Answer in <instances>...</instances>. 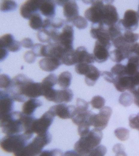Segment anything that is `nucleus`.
<instances>
[{
  "instance_id": "nucleus-1",
  "label": "nucleus",
  "mask_w": 139,
  "mask_h": 156,
  "mask_svg": "<svg viewBox=\"0 0 139 156\" xmlns=\"http://www.w3.org/2000/svg\"><path fill=\"white\" fill-rule=\"evenodd\" d=\"M102 136L101 130L94 128L81 137L75 144V150L78 156H88L90 151L99 145Z\"/></svg>"
},
{
  "instance_id": "nucleus-2",
  "label": "nucleus",
  "mask_w": 139,
  "mask_h": 156,
  "mask_svg": "<svg viewBox=\"0 0 139 156\" xmlns=\"http://www.w3.org/2000/svg\"><path fill=\"white\" fill-rule=\"evenodd\" d=\"M33 137V134L24 133L6 135L0 140V147L4 151L13 153L14 155L17 156Z\"/></svg>"
},
{
  "instance_id": "nucleus-3",
  "label": "nucleus",
  "mask_w": 139,
  "mask_h": 156,
  "mask_svg": "<svg viewBox=\"0 0 139 156\" xmlns=\"http://www.w3.org/2000/svg\"><path fill=\"white\" fill-rule=\"evenodd\" d=\"M23 113L13 111L0 117V126L2 132L6 135L21 133L25 131Z\"/></svg>"
},
{
  "instance_id": "nucleus-4",
  "label": "nucleus",
  "mask_w": 139,
  "mask_h": 156,
  "mask_svg": "<svg viewBox=\"0 0 139 156\" xmlns=\"http://www.w3.org/2000/svg\"><path fill=\"white\" fill-rule=\"evenodd\" d=\"M52 139V135L48 131L37 134L20 152L17 156L37 155L41 152L44 146L50 143Z\"/></svg>"
},
{
  "instance_id": "nucleus-5",
  "label": "nucleus",
  "mask_w": 139,
  "mask_h": 156,
  "mask_svg": "<svg viewBox=\"0 0 139 156\" xmlns=\"http://www.w3.org/2000/svg\"><path fill=\"white\" fill-rule=\"evenodd\" d=\"M55 116L49 110L45 112L39 118H35L31 127L30 132L37 134L46 133L52 124Z\"/></svg>"
},
{
  "instance_id": "nucleus-6",
  "label": "nucleus",
  "mask_w": 139,
  "mask_h": 156,
  "mask_svg": "<svg viewBox=\"0 0 139 156\" xmlns=\"http://www.w3.org/2000/svg\"><path fill=\"white\" fill-rule=\"evenodd\" d=\"M112 113L111 108L108 106L101 108L98 114L92 112L89 118L90 125L101 131L104 129L107 126Z\"/></svg>"
},
{
  "instance_id": "nucleus-7",
  "label": "nucleus",
  "mask_w": 139,
  "mask_h": 156,
  "mask_svg": "<svg viewBox=\"0 0 139 156\" xmlns=\"http://www.w3.org/2000/svg\"><path fill=\"white\" fill-rule=\"evenodd\" d=\"M74 30L72 25H66L62 31H58L52 39V42L56 43L65 48H73Z\"/></svg>"
},
{
  "instance_id": "nucleus-8",
  "label": "nucleus",
  "mask_w": 139,
  "mask_h": 156,
  "mask_svg": "<svg viewBox=\"0 0 139 156\" xmlns=\"http://www.w3.org/2000/svg\"><path fill=\"white\" fill-rule=\"evenodd\" d=\"M90 7L87 9L84 13L86 18L93 24L101 23L104 4L102 1H91Z\"/></svg>"
},
{
  "instance_id": "nucleus-9",
  "label": "nucleus",
  "mask_w": 139,
  "mask_h": 156,
  "mask_svg": "<svg viewBox=\"0 0 139 156\" xmlns=\"http://www.w3.org/2000/svg\"><path fill=\"white\" fill-rule=\"evenodd\" d=\"M139 21L138 12L132 10H128L125 11L123 19L120 20L118 22L125 30L133 31L138 27Z\"/></svg>"
},
{
  "instance_id": "nucleus-10",
  "label": "nucleus",
  "mask_w": 139,
  "mask_h": 156,
  "mask_svg": "<svg viewBox=\"0 0 139 156\" xmlns=\"http://www.w3.org/2000/svg\"><path fill=\"white\" fill-rule=\"evenodd\" d=\"M118 19L119 16L115 7L110 4H104L101 24L108 27L116 24Z\"/></svg>"
},
{
  "instance_id": "nucleus-11",
  "label": "nucleus",
  "mask_w": 139,
  "mask_h": 156,
  "mask_svg": "<svg viewBox=\"0 0 139 156\" xmlns=\"http://www.w3.org/2000/svg\"><path fill=\"white\" fill-rule=\"evenodd\" d=\"M75 109L76 107L74 106L68 105L64 103L54 105L49 109L55 116H57L63 119L71 118Z\"/></svg>"
},
{
  "instance_id": "nucleus-12",
  "label": "nucleus",
  "mask_w": 139,
  "mask_h": 156,
  "mask_svg": "<svg viewBox=\"0 0 139 156\" xmlns=\"http://www.w3.org/2000/svg\"><path fill=\"white\" fill-rule=\"evenodd\" d=\"M0 117L10 114L13 111L14 100L5 90H0Z\"/></svg>"
},
{
  "instance_id": "nucleus-13",
  "label": "nucleus",
  "mask_w": 139,
  "mask_h": 156,
  "mask_svg": "<svg viewBox=\"0 0 139 156\" xmlns=\"http://www.w3.org/2000/svg\"><path fill=\"white\" fill-rule=\"evenodd\" d=\"M41 0H27L21 5L20 12L21 16L26 19H29L34 14L39 10Z\"/></svg>"
},
{
  "instance_id": "nucleus-14",
  "label": "nucleus",
  "mask_w": 139,
  "mask_h": 156,
  "mask_svg": "<svg viewBox=\"0 0 139 156\" xmlns=\"http://www.w3.org/2000/svg\"><path fill=\"white\" fill-rule=\"evenodd\" d=\"M21 46L20 42L15 40L13 35L11 34H6L0 37L1 48H6L10 51L16 52L20 50Z\"/></svg>"
},
{
  "instance_id": "nucleus-15",
  "label": "nucleus",
  "mask_w": 139,
  "mask_h": 156,
  "mask_svg": "<svg viewBox=\"0 0 139 156\" xmlns=\"http://www.w3.org/2000/svg\"><path fill=\"white\" fill-rule=\"evenodd\" d=\"M62 6L64 15L67 22H72L78 15V7L75 1L65 0Z\"/></svg>"
},
{
  "instance_id": "nucleus-16",
  "label": "nucleus",
  "mask_w": 139,
  "mask_h": 156,
  "mask_svg": "<svg viewBox=\"0 0 139 156\" xmlns=\"http://www.w3.org/2000/svg\"><path fill=\"white\" fill-rule=\"evenodd\" d=\"M74 59L76 64L83 63L90 64L95 61L93 54L89 53L83 46L78 47L75 51Z\"/></svg>"
},
{
  "instance_id": "nucleus-17",
  "label": "nucleus",
  "mask_w": 139,
  "mask_h": 156,
  "mask_svg": "<svg viewBox=\"0 0 139 156\" xmlns=\"http://www.w3.org/2000/svg\"><path fill=\"white\" fill-rule=\"evenodd\" d=\"M40 68L48 72L53 71L62 64L59 59L52 57H46L40 60L39 62Z\"/></svg>"
},
{
  "instance_id": "nucleus-18",
  "label": "nucleus",
  "mask_w": 139,
  "mask_h": 156,
  "mask_svg": "<svg viewBox=\"0 0 139 156\" xmlns=\"http://www.w3.org/2000/svg\"><path fill=\"white\" fill-rule=\"evenodd\" d=\"M109 49L96 40L93 51L95 61L99 63H103L106 61L109 56Z\"/></svg>"
},
{
  "instance_id": "nucleus-19",
  "label": "nucleus",
  "mask_w": 139,
  "mask_h": 156,
  "mask_svg": "<svg viewBox=\"0 0 139 156\" xmlns=\"http://www.w3.org/2000/svg\"><path fill=\"white\" fill-rule=\"evenodd\" d=\"M113 83L119 91L123 92L127 90L129 91L132 86V76H115Z\"/></svg>"
},
{
  "instance_id": "nucleus-20",
  "label": "nucleus",
  "mask_w": 139,
  "mask_h": 156,
  "mask_svg": "<svg viewBox=\"0 0 139 156\" xmlns=\"http://www.w3.org/2000/svg\"><path fill=\"white\" fill-rule=\"evenodd\" d=\"M73 96V92L70 89L56 90L52 102L56 103L69 102L72 100Z\"/></svg>"
},
{
  "instance_id": "nucleus-21",
  "label": "nucleus",
  "mask_w": 139,
  "mask_h": 156,
  "mask_svg": "<svg viewBox=\"0 0 139 156\" xmlns=\"http://www.w3.org/2000/svg\"><path fill=\"white\" fill-rule=\"evenodd\" d=\"M56 5L52 0H41L39 10L41 14L49 18H52L55 12Z\"/></svg>"
},
{
  "instance_id": "nucleus-22",
  "label": "nucleus",
  "mask_w": 139,
  "mask_h": 156,
  "mask_svg": "<svg viewBox=\"0 0 139 156\" xmlns=\"http://www.w3.org/2000/svg\"><path fill=\"white\" fill-rule=\"evenodd\" d=\"M131 45L128 48H116L111 51L109 53L110 59L112 61L117 63H120L124 59H128L130 54Z\"/></svg>"
},
{
  "instance_id": "nucleus-23",
  "label": "nucleus",
  "mask_w": 139,
  "mask_h": 156,
  "mask_svg": "<svg viewBox=\"0 0 139 156\" xmlns=\"http://www.w3.org/2000/svg\"><path fill=\"white\" fill-rule=\"evenodd\" d=\"M43 103L39 100L30 98L26 101L22 106V112L27 115L32 116L36 109L41 106Z\"/></svg>"
},
{
  "instance_id": "nucleus-24",
  "label": "nucleus",
  "mask_w": 139,
  "mask_h": 156,
  "mask_svg": "<svg viewBox=\"0 0 139 156\" xmlns=\"http://www.w3.org/2000/svg\"><path fill=\"white\" fill-rule=\"evenodd\" d=\"M127 64L125 65L126 75L132 76L139 71V56L131 55L128 58Z\"/></svg>"
},
{
  "instance_id": "nucleus-25",
  "label": "nucleus",
  "mask_w": 139,
  "mask_h": 156,
  "mask_svg": "<svg viewBox=\"0 0 139 156\" xmlns=\"http://www.w3.org/2000/svg\"><path fill=\"white\" fill-rule=\"evenodd\" d=\"M101 75L98 68L90 64L89 70L85 75L86 83L89 86H93Z\"/></svg>"
},
{
  "instance_id": "nucleus-26",
  "label": "nucleus",
  "mask_w": 139,
  "mask_h": 156,
  "mask_svg": "<svg viewBox=\"0 0 139 156\" xmlns=\"http://www.w3.org/2000/svg\"><path fill=\"white\" fill-rule=\"evenodd\" d=\"M58 82V78L55 74L51 73L45 78L41 83L44 94L47 91L53 88Z\"/></svg>"
},
{
  "instance_id": "nucleus-27",
  "label": "nucleus",
  "mask_w": 139,
  "mask_h": 156,
  "mask_svg": "<svg viewBox=\"0 0 139 156\" xmlns=\"http://www.w3.org/2000/svg\"><path fill=\"white\" fill-rule=\"evenodd\" d=\"M72 79L71 73L68 71L61 73L58 78V83L63 89L67 88L70 86Z\"/></svg>"
},
{
  "instance_id": "nucleus-28",
  "label": "nucleus",
  "mask_w": 139,
  "mask_h": 156,
  "mask_svg": "<svg viewBox=\"0 0 139 156\" xmlns=\"http://www.w3.org/2000/svg\"><path fill=\"white\" fill-rule=\"evenodd\" d=\"M43 24L42 19L37 13L33 14L29 19V25L33 29L40 30L42 28Z\"/></svg>"
},
{
  "instance_id": "nucleus-29",
  "label": "nucleus",
  "mask_w": 139,
  "mask_h": 156,
  "mask_svg": "<svg viewBox=\"0 0 139 156\" xmlns=\"http://www.w3.org/2000/svg\"><path fill=\"white\" fill-rule=\"evenodd\" d=\"M17 7V3L12 0H2L0 4V10L3 12L15 10Z\"/></svg>"
},
{
  "instance_id": "nucleus-30",
  "label": "nucleus",
  "mask_w": 139,
  "mask_h": 156,
  "mask_svg": "<svg viewBox=\"0 0 139 156\" xmlns=\"http://www.w3.org/2000/svg\"><path fill=\"white\" fill-rule=\"evenodd\" d=\"M37 37L41 42L48 43L52 42L50 33L46 29L42 28L39 30L37 34Z\"/></svg>"
},
{
  "instance_id": "nucleus-31",
  "label": "nucleus",
  "mask_w": 139,
  "mask_h": 156,
  "mask_svg": "<svg viewBox=\"0 0 139 156\" xmlns=\"http://www.w3.org/2000/svg\"><path fill=\"white\" fill-rule=\"evenodd\" d=\"M123 36L125 41L129 44L135 43L139 39V34L128 30H125Z\"/></svg>"
},
{
  "instance_id": "nucleus-32",
  "label": "nucleus",
  "mask_w": 139,
  "mask_h": 156,
  "mask_svg": "<svg viewBox=\"0 0 139 156\" xmlns=\"http://www.w3.org/2000/svg\"><path fill=\"white\" fill-rule=\"evenodd\" d=\"M133 100L132 96L127 92L122 93L119 98L120 103L125 107L130 105L132 103Z\"/></svg>"
},
{
  "instance_id": "nucleus-33",
  "label": "nucleus",
  "mask_w": 139,
  "mask_h": 156,
  "mask_svg": "<svg viewBox=\"0 0 139 156\" xmlns=\"http://www.w3.org/2000/svg\"><path fill=\"white\" fill-rule=\"evenodd\" d=\"M111 72L115 76L127 75L126 66L118 63L113 66L111 69Z\"/></svg>"
},
{
  "instance_id": "nucleus-34",
  "label": "nucleus",
  "mask_w": 139,
  "mask_h": 156,
  "mask_svg": "<svg viewBox=\"0 0 139 156\" xmlns=\"http://www.w3.org/2000/svg\"><path fill=\"white\" fill-rule=\"evenodd\" d=\"M73 25L77 28L82 30L85 29L87 26V22L84 17L78 15L72 22Z\"/></svg>"
},
{
  "instance_id": "nucleus-35",
  "label": "nucleus",
  "mask_w": 139,
  "mask_h": 156,
  "mask_svg": "<svg viewBox=\"0 0 139 156\" xmlns=\"http://www.w3.org/2000/svg\"><path fill=\"white\" fill-rule=\"evenodd\" d=\"M105 103V99L101 96L97 95L93 97L90 103L92 107L96 109H99L103 107Z\"/></svg>"
},
{
  "instance_id": "nucleus-36",
  "label": "nucleus",
  "mask_w": 139,
  "mask_h": 156,
  "mask_svg": "<svg viewBox=\"0 0 139 156\" xmlns=\"http://www.w3.org/2000/svg\"><path fill=\"white\" fill-rule=\"evenodd\" d=\"M114 134L119 140L125 141L129 136V131L126 128L121 127L116 129L114 131Z\"/></svg>"
},
{
  "instance_id": "nucleus-37",
  "label": "nucleus",
  "mask_w": 139,
  "mask_h": 156,
  "mask_svg": "<svg viewBox=\"0 0 139 156\" xmlns=\"http://www.w3.org/2000/svg\"><path fill=\"white\" fill-rule=\"evenodd\" d=\"M107 152V149L104 146L99 145L93 149L90 152L88 156L104 155Z\"/></svg>"
},
{
  "instance_id": "nucleus-38",
  "label": "nucleus",
  "mask_w": 139,
  "mask_h": 156,
  "mask_svg": "<svg viewBox=\"0 0 139 156\" xmlns=\"http://www.w3.org/2000/svg\"><path fill=\"white\" fill-rule=\"evenodd\" d=\"M12 79L9 75L5 74H1L0 76V88L7 89L10 85Z\"/></svg>"
},
{
  "instance_id": "nucleus-39",
  "label": "nucleus",
  "mask_w": 139,
  "mask_h": 156,
  "mask_svg": "<svg viewBox=\"0 0 139 156\" xmlns=\"http://www.w3.org/2000/svg\"><path fill=\"white\" fill-rule=\"evenodd\" d=\"M90 64L83 63L76 64L75 67V71L79 74L85 75L89 70Z\"/></svg>"
},
{
  "instance_id": "nucleus-40",
  "label": "nucleus",
  "mask_w": 139,
  "mask_h": 156,
  "mask_svg": "<svg viewBox=\"0 0 139 156\" xmlns=\"http://www.w3.org/2000/svg\"><path fill=\"white\" fill-rule=\"evenodd\" d=\"M129 122L131 128L139 130V112L137 114L131 115L129 118Z\"/></svg>"
},
{
  "instance_id": "nucleus-41",
  "label": "nucleus",
  "mask_w": 139,
  "mask_h": 156,
  "mask_svg": "<svg viewBox=\"0 0 139 156\" xmlns=\"http://www.w3.org/2000/svg\"><path fill=\"white\" fill-rule=\"evenodd\" d=\"M76 110L80 111H88L89 103L84 100L80 98L76 100Z\"/></svg>"
},
{
  "instance_id": "nucleus-42",
  "label": "nucleus",
  "mask_w": 139,
  "mask_h": 156,
  "mask_svg": "<svg viewBox=\"0 0 139 156\" xmlns=\"http://www.w3.org/2000/svg\"><path fill=\"white\" fill-rule=\"evenodd\" d=\"M44 46L40 43H36L34 45L32 51L36 57H44Z\"/></svg>"
},
{
  "instance_id": "nucleus-43",
  "label": "nucleus",
  "mask_w": 139,
  "mask_h": 156,
  "mask_svg": "<svg viewBox=\"0 0 139 156\" xmlns=\"http://www.w3.org/2000/svg\"><path fill=\"white\" fill-rule=\"evenodd\" d=\"M90 125L85 123L78 126V131L79 135L80 137L87 134L90 131Z\"/></svg>"
},
{
  "instance_id": "nucleus-44",
  "label": "nucleus",
  "mask_w": 139,
  "mask_h": 156,
  "mask_svg": "<svg viewBox=\"0 0 139 156\" xmlns=\"http://www.w3.org/2000/svg\"><path fill=\"white\" fill-rule=\"evenodd\" d=\"M36 56L32 51H30L26 52L25 54L24 58L25 61L31 64L34 63L36 59Z\"/></svg>"
},
{
  "instance_id": "nucleus-45",
  "label": "nucleus",
  "mask_w": 139,
  "mask_h": 156,
  "mask_svg": "<svg viewBox=\"0 0 139 156\" xmlns=\"http://www.w3.org/2000/svg\"><path fill=\"white\" fill-rule=\"evenodd\" d=\"M56 155H62V152L61 150L57 149H54L50 150L42 151L40 154V156H54Z\"/></svg>"
},
{
  "instance_id": "nucleus-46",
  "label": "nucleus",
  "mask_w": 139,
  "mask_h": 156,
  "mask_svg": "<svg viewBox=\"0 0 139 156\" xmlns=\"http://www.w3.org/2000/svg\"><path fill=\"white\" fill-rule=\"evenodd\" d=\"M104 79L109 83H113L115 78V76L111 72L104 71L101 73Z\"/></svg>"
},
{
  "instance_id": "nucleus-47",
  "label": "nucleus",
  "mask_w": 139,
  "mask_h": 156,
  "mask_svg": "<svg viewBox=\"0 0 139 156\" xmlns=\"http://www.w3.org/2000/svg\"><path fill=\"white\" fill-rule=\"evenodd\" d=\"M21 46L27 48H32L34 46L32 40L30 38H25L20 42Z\"/></svg>"
},
{
  "instance_id": "nucleus-48",
  "label": "nucleus",
  "mask_w": 139,
  "mask_h": 156,
  "mask_svg": "<svg viewBox=\"0 0 139 156\" xmlns=\"http://www.w3.org/2000/svg\"><path fill=\"white\" fill-rule=\"evenodd\" d=\"M130 52V55L133 54L139 56V43L136 42L132 44Z\"/></svg>"
},
{
  "instance_id": "nucleus-49",
  "label": "nucleus",
  "mask_w": 139,
  "mask_h": 156,
  "mask_svg": "<svg viewBox=\"0 0 139 156\" xmlns=\"http://www.w3.org/2000/svg\"><path fill=\"white\" fill-rule=\"evenodd\" d=\"M132 86L129 91L135 86L139 85V71L133 76H132Z\"/></svg>"
},
{
  "instance_id": "nucleus-50",
  "label": "nucleus",
  "mask_w": 139,
  "mask_h": 156,
  "mask_svg": "<svg viewBox=\"0 0 139 156\" xmlns=\"http://www.w3.org/2000/svg\"><path fill=\"white\" fill-rule=\"evenodd\" d=\"M0 61H3L8 55V51L5 48H0Z\"/></svg>"
},
{
  "instance_id": "nucleus-51",
  "label": "nucleus",
  "mask_w": 139,
  "mask_h": 156,
  "mask_svg": "<svg viewBox=\"0 0 139 156\" xmlns=\"http://www.w3.org/2000/svg\"><path fill=\"white\" fill-rule=\"evenodd\" d=\"M129 91L133 94L134 97H139V85L135 86Z\"/></svg>"
},
{
  "instance_id": "nucleus-52",
  "label": "nucleus",
  "mask_w": 139,
  "mask_h": 156,
  "mask_svg": "<svg viewBox=\"0 0 139 156\" xmlns=\"http://www.w3.org/2000/svg\"><path fill=\"white\" fill-rule=\"evenodd\" d=\"M122 146L120 144H118L114 146L113 150L117 155L120 154V152L122 151L121 150L123 149Z\"/></svg>"
},
{
  "instance_id": "nucleus-53",
  "label": "nucleus",
  "mask_w": 139,
  "mask_h": 156,
  "mask_svg": "<svg viewBox=\"0 0 139 156\" xmlns=\"http://www.w3.org/2000/svg\"><path fill=\"white\" fill-rule=\"evenodd\" d=\"M64 155H72L75 156H78L77 153L75 150L67 152L65 153Z\"/></svg>"
},
{
  "instance_id": "nucleus-54",
  "label": "nucleus",
  "mask_w": 139,
  "mask_h": 156,
  "mask_svg": "<svg viewBox=\"0 0 139 156\" xmlns=\"http://www.w3.org/2000/svg\"><path fill=\"white\" fill-rule=\"evenodd\" d=\"M138 14L139 16V6H138Z\"/></svg>"
}]
</instances>
